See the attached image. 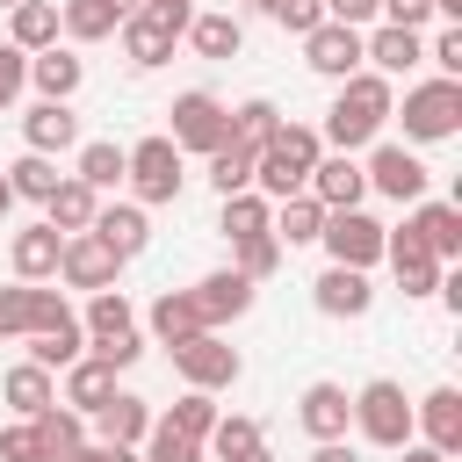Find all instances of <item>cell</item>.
I'll return each mask as SVG.
<instances>
[{"label": "cell", "mask_w": 462, "mask_h": 462, "mask_svg": "<svg viewBox=\"0 0 462 462\" xmlns=\"http://www.w3.org/2000/svg\"><path fill=\"white\" fill-rule=\"evenodd\" d=\"M390 116H397L390 79L361 65V72H346V79H339V94H332V108H325V130H318V137H325L332 152H361V144H375V137H383V123H390Z\"/></svg>", "instance_id": "obj_1"}, {"label": "cell", "mask_w": 462, "mask_h": 462, "mask_svg": "<svg viewBox=\"0 0 462 462\" xmlns=\"http://www.w3.org/2000/svg\"><path fill=\"white\" fill-rule=\"evenodd\" d=\"M318 152H325V137H318L310 123H282V130H274V137L253 152V188H260L267 202H282V195H303V180H310Z\"/></svg>", "instance_id": "obj_2"}, {"label": "cell", "mask_w": 462, "mask_h": 462, "mask_svg": "<svg viewBox=\"0 0 462 462\" xmlns=\"http://www.w3.org/2000/svg\"><path fill=\"white\" fill-rule=\"evenodd\" d=\"M123 180H130V195L144 202V209H159V202H180V188H188V152L159 130V137H137V144H123Z\"/></svg>", "instance_id": "obj_3"}, {"label": "cell", "mask_w": 462, "mask_h": 462, "mask_svg": "<svg viewBox=\"0 0 462 462\" xmlns=\"http://www.w3.org/2000/svg\"><path fill=\"white\" fill-rule=\"evenodd\" d=\"M462 130V79H419L404 87V144H440Z\"/></svg>", "instance_id": "obj_4"}, {"label": "cell", "mask_w": 462, "mask_h": 462, "mask_svg": "<svg viewBox=\"0 0 462 462\" xmlns=\"http://www.w3.org/2000/svg\"><path fill=\"white\" fill-rule=\"evenodd\" d=\"M354 426H361L368 448H404L411 440V397H404V383H390V375L361 383L354 390Z\"/></svg>", "instance_id": "obj_5"}, {"label": "cell", "mask_w": 462, "mask_h": 462, "mask_svg": "<svg viewBox=\"0 0 462 462\" xmlns=\"http://www.w3.org/2000/svg\"><path fill=\"white\" fill-rule=\"evenodd\" d=\"M383 231H390V224H375L368 209H325L318 245L332 253V267H375V260H383Z\"/></svg>", "instance_id": "obj_6"}, {"label": "cell", "mask_w": 462, "mask_h": 462, "mask_svg": "<svg viewBox=\"0 0 462 462\" xmlns=\"http://www.w3.org/2000/svg\"><path fill=\"white\" fill-rule=\"evenodd\" d=\"M166 354H173V368H180L188 390H231V383L245 375L238 346H224L217 332H195V339H180V346H166Z\"/></svg>", "instance_id": "obj_7"}, {"label": "cell", "mask_w": 462, "mask_h": 462, "mask_svg": "<svg viewBox=\"0 0 462 462\" xmlns=\"http://www.w3.org/2000/svg\"><path fill=\"white\" fill-rule=\"evenodd\" d=\"M361 180H368L375 195H390V202H419L433 173H426V159H419L411 144H383V137H375V152H368Z\"/></svg>", "instance_id": "obj_8"}, {"label": "cell", "mask_w": 462, "mask_h": 462, "mask_svg": "<svg viewBox=\"0 0 462 462\" xmlns=\"http://www.w3.org/2000/svg\"><path fill=\"white\" fill-rule=\"evenodd\" d=\"M166 116H173V130H166V137H173L180 152H202V159H209V152L224 144V101H217V94L188 87V94H173V108H166Z\"/></svg>", "instance_id": "obj_9"}, {"label": "cell", "mask_w": 462, "mask_h": 462, "mask_svg": "<svg viewBox=\"0 0 462 462\" xmlns=\"http://www.w3.org/2000/svg\"><path fill=\"white\" fill-rule=\"evenodd\" d=\"M303 65L318 72V79H346V72H361V29H346V22H318L310 36H303Z\"/></svg>", "instance_id": "obj_10"}, {"label": "cell", "mask_w": 462, "mask_h": 462, "mask_svg": "<svg viewBox=\"0 0 462 462\" xmlns=\"http://www.w3.org/2000/svg\"><path fill=\"white\" fill-rule=\"evenodd\" d=\"M58 274H65L72 289H87V296H94V289H116V282H123V260H116L94 231H72V238H65V253H58Z\"/></svg>", "instance_id": "obj_11"}, {"label": "cell", "mask_w": 462, "mask_h": 462, "mask_svg": "<svg viewBox=\"0 0 462 462\" xmlns=\"http://www.w3.org/2000/svg\"><path fill=\"white\" fill-rule=\"evenodd\" d=\"M253 289H260V282H245L238 267H217V274H202V282H195L188 296H195L202 325L217 332V325H231V318H245V310H253Z\"/></svg>", "instance_id": "obj_12"}, {"label": "cell", "mask_w": 462, "mask_h": 462, "mask_svg": "<svg viewBox=\"0 0 462 462\" xmlns=\"http://www.w3.org/2000/svg\"><path fill=\"white\" fill-rule=\"evenodd\" d=\"M361 65H368V72H383V79H397V72L426 65V36H419V29H397V22H383V29H368V36H361Z\"/></svg>", "instance_id": "obj_13"}, {"label": "cell", "mask_w": 462, "mask_h": 462, "mask_svg": "<svg viewBox=\"0 0 462 462\" xmlns=\"http://www.w3.org/2000/svg\"><path fill=\"white\" fill-rule=\"evenodd\" d=\"M87 231H94L116 260H137V253L152 245V217H144V202H101Z\"/></svg>", "instance_id": "obj_14"}, {"label": "cell", "mask_w": 462, "mask_h": 462, "mask_svg": "<svg viewBox=\"0 0 462 462\" xmlns=\"http://www.w3.org/2000/svg\"><path fill=\"white\" fill-rule=\"evenodd\" d=\"M404 231H411L440 267H448V260H462V209H455V202H426V195H419V202H411V217H404Z\"/></svg>", "instance_id": "obj_15"}, {"label": "cell", "mask_w": 462, "mask_h": 462, "mask_svg": "<svg viewBox=\"0 0 462 462\" xmlns=\"http://www.w3.org/2000/svg\"><path fill=\"white\" fill-rule=\"evenodd\" d=\"M411 433H426V448H440V455H462V390H426L419 404H411Z\"/></svg>", "instance_id": "obj_16"}, {"label": "cell", "mask_w": 462, "mask_h": 462, "mask_svg": "<svg viewBox=\"0 0 462 462\" xmlns=\"http://www.w3.org/2000/svg\"><path fill=\"white\" fill-rule=\"evenodd\" d=\"M325 209H361V195H368V180H361V166H354V152H318V166H310V180H303Z\"/></svg>", "instance_id": "obj_17"}, {"label": "cell", "mask_w": 462, "mask_h": 462, "mask_svg": "<svg viewBox=\"0 0 462 462\" xmlns=\"http://www.w3.org/2000/svg\"><path fill=\"white\" fill-rule=\"evenodd\" d=\"M383 260H390V274H397L404 296H433V289H440V260H433L411 231H383Z\"/></svg>", "instance_id": "obj_18"}, {"label": "cell", "mask_w": 462, "mask_h": 462, "mask_svg": "<svg viewBox=\"0 0 462 462\" xmlns=\"http://www.w3.org/2000/svg\"><path fill=\"white\" fill-rule=\"evenodd\" d=\"M310 303H318L325 318H368V303H375L368 267H325V274L310 282Z\"/></svg>", "instance_id": "obj_19"}, {"label": "cell", "mask_w": 462, "mask_h": 462, "mask_svg": "<svg viewBox=\"0 0 462 462\" xmlns=\"http://www.w3.org/2000/svg\"><path fill=\"white\" fill-rule=\"evenodd\" d=\"M296 419H303L310 440H346V426H354V397H346L339 383H310V390L296 397Z\"/></svg>", "instance_id": "obj_20"}, {"label": "cell", "mask_w": 462, "mask_h": 462, "mask_svg": "<svg viewBox=\"0 0 462 462\" xmlns=\"http://www.w3.org/2000/svg\"><path fill=\"white\" fill-rule=\"evenodd\" d=\"M116 36H123V58H130L137 72L166 65V58H173V43H180V29H166V22H159V14H144V7H137V14H123V22H116Z\"/></svg>", "instance_id": "obj_21"}, {"label": "cell", "mask_w": 462, "mask_h": 462, "mask_svg": "<svg viewBox=\"0 0 462 462\" xmlns=\"http://www.w3.org/2000/svg\"><path fill=\"white\" fill-rule=\"evenodd\" d=\"M58 253H65V231H51V224H29V231L7 238L14 282H51V274H58Z\"/></svg>", "instance_id": "obj_22"}, {"label": "cell", "mask_w": 462, "mask_h": 462, "mask_svg": "<svg viewBox=\"0 0 462 462\" xmlns=\"http://www.w3.org/2000/svg\"><path fill=\"white\" fill-rule=\"evenodd\" d=\"M58 375H65L58 404H72L79 419H94V411H101V404L116 397V368H108L101 354H79V361H72V368H58Z\"/></svg>", "instance_id": "obj_23"}, {"label": "cell", "mask_w": 462, "mask_h": 462, "mask_svg": "<svg viewBox=\"0 0 462 462\" xmlns=\"http://www.w3.org/2000/svg\"><path fill=\"white\" fill-rule=\"evenodd\" d=\"M79 79H87V58H79V51H65V43L29 51V87H36L43 101H72V94H79Z\"/></svg>", "instance_id": "obj_24"}, {"label": "cell", "mask_w": 462, "mask_h": 462, "mask_svg": "<svg viewBox=\"0 0 462 462\" xmlns=\"http://www.w3.org/2000/svg\"><path fill=\"white\" fill-rule=\"evenodd\" d=\"M22 144H29V152H43V159H58V152H72V144H79V116H72L65 101H36V108L22 116Z\"/></svg>", "instance_id": "obj_25"}, {"label": "cell", "mask_w": 462, "mask_h": 462, "mask_svg": "<svg viewBox=\"0 0 462 462\" xmlns=\"http://www.w3.org/2000/svg\"><path fill=\"white\" fill-rule=\"evenodd\" d=\"M274 130H282V108H274L267 94H253V101L224 108V144H238V152H260Z\"/></svg>", "instance_id": "obj_26"}, {"label": "cell", "mask_w": 462, "mask_h": 462, "mask_svg": "<svg viewBox=\"0 0 462 462\" xmlns=\"http://www.w3.org/2000/svg\"><path fill=\"white\" fill-rule=\"evenodd\" d=\"M267 231L282 238V245H318V231H325V202L303 188V195H282L274 202V217H267Z\"/></svg>", "instance_id": "obj_27"}, {"label": "cell", "mask_w": 462, "mask_h": 462, "mask_svg": "<svg viewBox=\"0 0 462 462\" xmlns=\"http://www.w3.org/2000/svg\"><path fill=\"white\" fill-rule=\"evenodd\" d=\"M144 325H152V339H159V346H180V339H195V332H209L188 289H166V296H159V303L144 310Z\"/></svg>", "instance_id": "obj_28"}, {"label": "cell", "mask_w": 462, "mask_h": 462, "mask_svg": "<svg viewBox=\"0 0 462 462\" xmlns=\"http://www.w3.org/2000/svg\"><path fill=\"white\" fill-rule=\"evenodd\" d=\"M180 36H188V43H195V58H209V65H224V58H238V51H245V22H238V14H195Z\"/></svg>", "instance_id": "obj_29"}, {"label": "cell", "mask_w": 462, "mask_h": 462, "mask_svg": "<svg viewBox=\"0 0 462 462\" xmlns=\"http://www.w3.org/2000/svg\"><path fill=\"white\" fill-rule=\"evenodd\" d=\"M94 209H101V195H94L87 180H72V173H65V180L51 188V202H43V224L72 238V231H87V224H94Z\"/></svg>", "instance_id": "obj_30"}, {"label": "cell", "mask_w": 462, "mask_h": 462, "mask_svg": "<svg viewBox=\"0 0 462 462\" xmlns=\"http://www.w3.org/2000/svg\"><path fill=\"white\" fill-rule=\"evenodd\" d=\"M0 397H7V411H14V419H36V411L58 397V383H51V368H36V361H14V368L0 375Z\"/></svg>", "instance_id": "obj_31"}, {"label": "cell", "mask_w": 462, "mask_h": 462, "mask_svg": "<svg viewBox=\"0 0 462 462\" xmlns=\"http://www.w3.org/2000/svg\"><path fill=\"white\" fill-rule=\"evenodd\" d=\"M94 426H101V440H116V448H137V440L152 433V404L130 397V390H116V397L94 411Z\"/></svg>", "instance_id": "obj_32"}, {"label": "cell", "mask_w": 462, "mask_h": 462, "mask_svg": "<svg viewBox=\"0 0 462 462\" xmlns=\"http://www.w3.org/2000/svg\"><path fill=\"white\" fill-rule=\"evenodd\" d=\"M79 159H72V180H87L94 195H108V188H123V144L116 137H87V144H72Z\"/></svg>", "instance_id": "obj_33"}, {"label": "cell", "mask_w": 462, "mask_h": 462, "mask_svg": "<svg viewBox=\"0 0 462 462\" xmlns=\"http://www.w3.org/2000/svg\"><path fill=\"white\" fill-rule=\"evenodd\" d=\"M7 43H14V51H51V43H58V0H22V7H7Z\"/></svg>", "instance_id": "obj_34"}, {"label": "cell", "mask_w": 462, "mask_h": 462, "mask_svg": "<svg viewBox=\"0 0 462 462\" xmlns=\"http://www.w3.org/2000/svg\"><path fill=\"white\" fill-rule=\"evenodd\" d=\"M79 354H87V325H79V318H65V325H51V332H29V361L51 368V375L72 368Z\"/></svg>", "instance_id": "obj_35"}, {"label": "cell", "mask_w": 462, "mask_h": 462, "mask_svg": "<svg viewBox=\"0 0 462 462\" xmlns=\"http://www.w3.org/2000/svg\"><path fill=\"white\" fill-rule=\"evenodd\" d=\"M7 173V188H14V202H51V188L65 180L58 173V159H43V152H22L14 166H0Z\"/></svg>", "instance_id": "obj_36"}, {"label": "cell", "mask_w": 462, "mask_h": 462, "mask_svg": "<svg viewBox=\"0 0 462 462\" xmlns=\"http://www.w3.org/2000/svg\"><path fill=\"white\" fill-rule=\"evenodd\" d=\"M79 325H87V346H94V339H116V332H130V325H137V310H130V296H123V289H94Z\"/></svg>", "instance_id": "obj_37"}, {"label": "cell", "mask_w": 462, "mask_h": 462, "mask_svg": "<svg viewBox=\"0 0 462 462\" xmlns=\"http://www.w3.org/2000/svg\"><path fill=\"white\" fill-rule=\"evenodd\" d=\"M253 448H267V440H260V419H245V411L217 419V426H209V440H202V455H209V462H238V455H253Z\"/></svg>", "instance_id": "obj_38"}, {"label": "cell", "mask_w": 462, "mask_h": 462, "mask_svg": "<svg viewBox=\"0 0 462 462\" xmlns=\"http://www.w3.org/2000/svg\"><path fill=\"white\" fill-rule=\"evenodd\" d=\"M267 217H274V202H267L260 188H238V195H224L217 231H224V238H253V231H267Z\"/></svg>", "instance_id": "obj_39"}, {"label": "cell", "mask_w": 462, "mask_h": 462, "mask_svg": "<svg viewBox=\"0 0 462 462\" xmlns=\"http://www.w3.org/2000/svg\"><path fill=\"white\" fill-rule=\"evenodd\" d=\"M29 426H36V440H43L51 455H72V448L87 440V419H79L72 404H58V397H51V404H43V411H36Z\"/></svg>", "instance_id": "obj_40"}, {"label": "cell", "mask_w": 462, "mask_h": 462, "mask_svg": "<svg viewBox=\"0 0 462 462\" xmlns=\"http://www.w3.org/2000/svg\"><path fill=\"white\" fill-rule=\"evenodd\" d=\"M58 36H72V43H101V36H116V14H108L101 0H58Z\"/></svg>", "instance_id": "obj_41"}, {"label": "cell", "mask_w": 462, "mask_h": 462, "mask_svg": "<svg viewBox=\"0 0 462 462\" xmlns=\"http://www.w3.org/2000/svg\"><path fill=\"white\" fill-rule=\"evenodd\" d=\"M282 253H289V245H282L274 231H253V238H231V267H238L245 282H267V274L282 267Z\"/></svg>", "instance_id": "obj_42"}, {"label": "cell", "mask_w": 462, "mask_h": 462, "mask_svg": "<svg viewBox=\"0 0 462 462\" xmlns=\"http://www.w3.org/2000/svg\"><path fill=\"white\" fill-rule=\"evenodd\" d=\"M137 462H209V455H202V440H188L166 419H152V433L137 440Z\"/></svg>", "instance_id": "obj_43"}, {"label": "cell", "mask_w": 462, "mask_h": 462, "mask_svg": "<svg viewBox=\"0 0 462 462\" xmlns=\"http://www.w3.org/2000/svg\"><path fill=\"white\" fill-rule=\"evenodd\" d=\"M209 188H217V195H238V188H253V152H238V144H217V152H209Z\"/></svg>", "instance_id": "obj_44"}, {"label": "cell", "mask_w": 462, "mask_h": 462, "mask_svg": "<svg viewBox=\"0 0 462 462\" xmlns=\"http://www.w3.org/2000/svg\"><path fill=\"white\" fill-rule=\"evenodd\" d=\"M217 419H224V411L209 404V390H188V397L166 411V426H173V433H188V440H209V426H217Z\"/></svg>", "instance_id": "obj_45"}, {"label": "cell", "mask_w": 462, "mask_h": 462, "mask_svg": "<svg viewBox=\"0 0 462 462\" xmlns=\"http://www.w3.org/2000/svg\"><path fill=\"white\" fill-rule=\"evenodd\" d=\"M22 87H29V51H14V43H0V116L22 101Z\"/></svg>", "instance_id": "obj_46"}, {"label": "cell", "mask_w": 462, "mask_h": 462, "mask_svg": "<svg viewBox=\"0 0 462 462\" xmlns=\"http://www.w3.org/2000/svg\"><path fill=\"white\" fill-rule=\"evenodd\" d=\"M426 65H440V79H462V22H448V29L426 43Z\"/></svg>", "instance_id": "obj_47"}, {"label": "cell", "mask_w": 462, "mask_h": 462, "mask_svg": "<svg viewBox=\"0 0 462 462\" xmlns=\"http://www.w3.org/2000/svg\"><path fill=\"white\" fill-rule=\"evenodd\" d=\"M87 354H101V361H108V368L123 375V368H137V354H144V332L130 325V332H116V339H94Z\"/></svg>", "instance_id": "obj_48"}, {"label": "cell", "mask_w": 462, "mask_h": 462, "mask_svg": "<svg viewBox=\"0 0 462 462\" xmlns=\"http://www.w3.org/2000/svg\"><path fill=\"white\" fill-rule=\"evenodd\" d=\"M0 339H29V282L0 289Z\"/></svg>", "instance_id": "obj_49"}, {"label": "cell", "mask_w": 462, "mask_h": 462, "mask_svg": "<svg viewBox=\"0 0 462 462\" xmlns=\"http://www.w3.org/2000/svg\"><path fill=\"white\" fill-rule=\"evenodd\" d=\"M274 22H282L289 36H310V29L325 22V0H274Z\"/></svg>", "instance_id": "obj_50"}, {"label": "cell", "mask_w": 462, "mask_h": 462, "mask_svg": "<svg viewBox=\"0 0 462 462\" xmlns=\"http://www.w3.org/2000/svg\"><path fill=\"white\" fill-rule=\"evenodd\" d=\"M36 448H43V440H36V426H29V419H14V426L0 433V462H29Z\"/></svg>", "instance_id": "obj_51"}, {"label": "cell", "mask_w": 462, "mask_h": 462, "mask_svg": "<svg viewBox=\"0 0 462 462\" xmlns=\"http://www.w3.org/2000/svg\"><path fill=\"white\" fill-rule=\"evenodd\" d=\"M383 14V0H325V22H346V29H368Z\"/></svg>", "instance_id": "obj_52"}, {"label": "cell", "mask_w": 462, "mask_h": 462, "mask_svg": "<svg viewBox=\"0 0 462 462\" xmlns=\"http://www.w3.org/2000/svg\"><path fill=\"white\" fill-rule=\"evenodd\" d=\"M383 14H390L397 29H426V22H433V0H383Z\"/></svg>", "instance_id": "obj_53"}, {"label": "cell", "mask_w": 462, "mask_h": 462, "mask_svg": "<svg viewBox=\"0 0 462 462\" xmlns=\"http://www.w3.org/2000/svg\"><path fill=\"white\" fill-rule=\"evenodd\" d=\"M144 14H159L166 29H188L195 22V0H144Z\"/></svg>", "instance_id": "obj_54"}, {"label": "cell", "mask_w": 462, "mask_h": 462, "mask_svg": "<svg viewBox=\"0 0 462 462\" xmlns=\"http://www.w3.org/2000/svg\"><path fill=\"white\" fill-rule=\"evenodd\" d=\"M72 462H137V448H116V440H94V448H87V440H79Z\"/></svg>", "instance_id": "obj_55"}, {"label": "cell", "mask_w": 462, "mask_h": 462, "mask_svg": "<svg viewBox=\"0 0 462 462\" xmlns=\"http://www.w3.org/2000/svg\"><path fill=\"white\" fill-rule=\"evenodd\" d=\"M310 462H361V448H354V440H318Z\"/></svg>", "instance_id": "obj_56"}, {"label": "cell", "mask_w": 462, "mask_h": 462, "mask_svg": "<svg viewBox=\"0 0 462 462\" xmlns=\"http://www.w3.org/2000/svg\"><path fill=\"white\" fill-rule=\"evenodd\" d=\"M397 455H404V462H455V455H440V448H426V440H404Z\"/></svg>", "instance_id": "obj_57"}, {"label": "cell", "mask_w": 462, "mask_h": 462, "mask_svg": "<svg viewBox=\"0 0 462 462\" xmlns=\"http://www.w3.org/2000/svg\"><path fill=\"white\" fill-rule=\"evenodd\" d=\"M101 7H108V14H116V22H123V14H137V7H144V0H101Z\"/></svg>", "instance_id": "obj_58"}, {"label": "cell", "mask_w": 462, "mask_h": 462, "mask_svg": "<svg viewBox=\"0 0 462 462\" xmlns=\"http://www.w3.org/2000/svg\"><path fill=\"white\" fill-rule=\"evenodd\" d=\"M433 14H448V22H462V0H433Z\"/></svg>", "instance_id": "obj_59"}, {"label": "cell", "mask_w": 462, "mask_h": 462, "mask_svg": "<svg viewBox=\"0 0 462 462\" xmlns=\"http://www.w3.org/2000/svg\"><path fill=\"white\" fill-rule=\"evenodd\" d=\"M7 209H14V188H7V173H0V224H7Z\"/></svg>", "instance_id": "obj_60"}, {"label": "cell", "mask_w": 462, "mask_h": 462, "mask_svg": "<svg viewBox=\"0 0 462 462\" xmlns=\"http://www.w3.org/2000/svg\"><path fill=\"white\" fill-rule=\"evenodd\" d=\"M238 7H245V14H274V0H238Z\"/></svg>", "instance_id": "obj_61"}, {"label": "cell", "mask_w": 462, "mask_h": 462, "mask_svg": "<svg viewBox=\"0 0 462 462\" xmlns=\"http://www.w3.org/2000/svg\"><path fill=\"white\" fill-rule=\"evenodd\" d=\"M29 462H72V455H51V448H36V455H29Z\"/></svg>", "instance_id": "obj_62"}, {"label": "cell", "mask_w": 462, "mask_h": 462, "mask_svg": "<svg viewBox=\"0 0 462 462\" xmlns=\"http://www.w3.org/2000/svg\"><path fill=\"white\" fill-rule=\"evenodd\" d=\"M238 462H274V455H267V448H253V455H238Z\"/></svg>", "instance_id": "obj_63"}, {"label": "cell", "mask_w": 462, "mask_h": 462, "mask_svg": "<svg viewBox=\"0 0 462 462\" xmlns=\"http://www.w3.org/2000/svg\"><path fill=\"white\" fill-rule=\"evenodd\" d=\"M0 7H22V0H0Z\"/></svg>", "instance_id": "obj_64"}]
</instances>
